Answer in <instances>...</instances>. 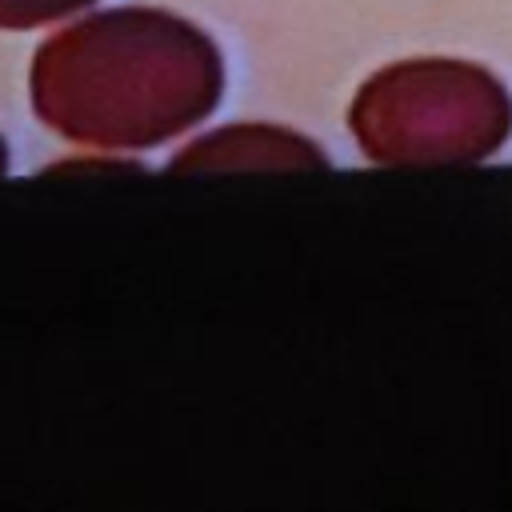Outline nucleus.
I'll list each match as a JSON object with an SVG mask.
<instances>
[{"label": "nucleus", "instance_id": "obj_3", "mask_svg": "<svg viewBox=\"0 0 512 512\" xmlns=\"http://www.w3.org/2000/svg\"><path fill=\"white\" fill-rule=\"evenodd\" d=\"M92 0H0V28L4 32H20V28H40L52 20H64L80 8H88Z\"/></svg>", "mask_w": 512, "mask_h": 512}, {"label": "nucleus", "instance_id": "obj_1", "mask_svg": "<svg viewBox=\"0 0 512 512\" xmlns=\"http://www.w3.org/2000/svg\"><path fill=\"white\" fill-rule=\"evenodd\" d=\"M224 56L192 20L108 8L52 32L28 72L44 128L92 148H156L216 112Z\"/></svg>", "mask_w": 512, "mask_h": 512}, {"label": "nucleus", "instance_id": "obj_4", "mask_svg": "<svg viewBox=\"0 0 512 512\" xmlns=\"http://www.w3.org/2000/svg\"><path fill=\"white\" fill-rule=\"evenodd\" d=\"M8 172V144H4V136H0V176Z\"/></svg>", "mask_w": 512, "mask_h": 512}, {"label": "nucleus", "instance_id": "obj_2", "mask_svg": "<svg viewBox=\"0 0 512 512\" xmlns=\"http://www.w3.org/2000/svg\"><path fill=\"white\" fill-rule=\"evenodd\" d=\"M324 156L272 124H232L200 136L168 160V172H240V168H316Z\"/></svg>", "mask_w": 512, "mask_h": 512}]
</instances>
